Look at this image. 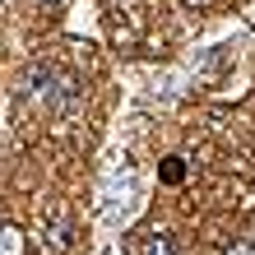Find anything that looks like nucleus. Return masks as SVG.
<instances>
[{"label": "nucleus", "instance_id": "7", "mask_svg": "<svg viewBox=\"0 0 255 255\" xmlns=\"http://www.w3.org/2000/svg\"><path fill=\"white\" fill-rule=\"evenodd\" d=\"M121 5H134V0H121Z\"/></svg>", "mask_w": 255, "mask_h": 255}, {"label": "nucleus", "instance_id": "3", "mask_svg": "<svg viewBox=\"0 0 255 255\" xmlns=\"http://www.w3.org/2000/svg\"><path fill=\"white\" fill-rule=\"evenodd\" d=\"M0 255H23V232L14 228V223L0 228Z\"/></svg>", "mask_w": 255, "mask_h": 255}, {"label": "nucleus", "instance_id": "4", "mask_svg": "<svg viewBox=\"0 0 255 255\" xmlns=\"http://www.w3.org/2000/svg\"><path fill=\"white\" fill-rule=\"evenodd\" d=\"M228 255H255V242H232Z\"/></svg>", "mask_w": 255, "mask_h": 255}, {"label": "nucleus", "instance_id": "5", "mask_svg": "<svg viewBox=\"0 0 255 255\" xmlns=\"http://www.w3.org/2000/svg\"><path fill=\"white\" fill-rule=\"evenodd\" d=\"M181 5H186V9H209L214 0H181Z\"/></svg>", "mask_w": 255, "mask_h": 255}, {"label": "nucleus", "instance_id": "1", "mask_svg": "<svg viewBox=\"0 0 255 255\" xmlns=\"http://www.w3.org/2000/svg\"><path fill=\"white\" fill-rule=\"evenodd\" d=\"M134 255H176L172 246V237L162 232V228H144V232H134V242H130Z\"/></svg>", "mask_w": 255, "mask_h": 255}, {"label": "nucleus", "instance_id": "2", "mask_svg": "<svg viewBox=\"0 0 255 255\" xmlns=\"http://www.w3.org/2000/svg\"><path fill=\"white\" fill-rule=\"evenodd\" d=\"M158 176H162V186H181V181H186V158H181V153H172V158H162V167H158Z\"/></svg>", "mask_w": 255, "mask_h": 255}, {"label": "nucleus", "instance_id": "6", "mask_svg": "<svg viewBox=\"0 0 255 255\" xmlns=\"http://www.w3.org/2000/svg\"><path fill=\"white\" fill-rule=\"evenodd\" d=\"M42 5H47V9H61V5H65V0H42Z\"/></svg>", "mask_w": 255, "mask_h": 255}]
</instances>
